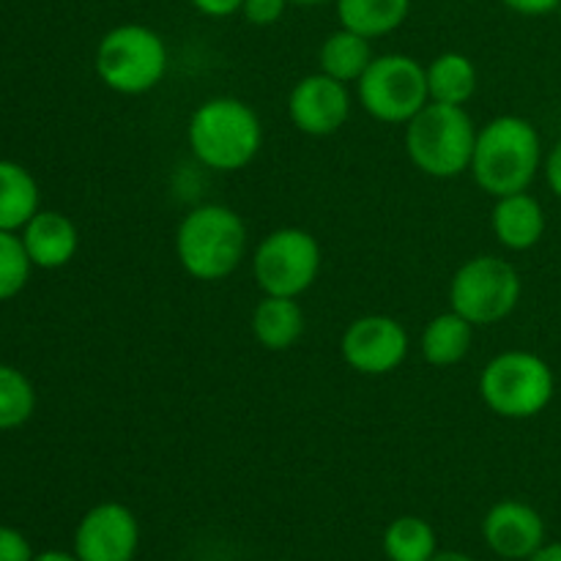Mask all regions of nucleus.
Returning a JSON list of instances; mask_svg holds the SVG:
<instances>
[{"label": "nucleus", "instance_id": "obj_20", "mask_svg": "<svg viewBox=\"0 0 561 561\" xmlns=\"http://www.w3.org/2000/svg\"><path fill=\"white\" fill-rule=\"evenodd\" d=\"M340 27L365 38H381L398 31L409 20L411 0H334Z\"/></svg>", "mask_w": 561, "mask_h": 561}, {"label": "nucleus", "instance_id": "obj_26", "mask_svg": "<svg viewBox=\"0 0 561 561\" xmlns=\"http://www.w3.org/2000/svg\"><path fill=\"white\" fill-rule=\"evenodd\" d=\"M33 548L27 537L14 526H0V561H33Z\"/></svg>", "mask_w": 561, "mask_h": 561}, {"label": "nucleus", "instance_id": "obj_31", "mask_svg": "<svg viewBox=\"0 0 561 561\" xmlns=\"http://www.w3.org/2000/svg\"><path fill=\"white\" fill-rule=\"evenodd\" d=\"M33 561H80L75 557V551L66 553V551H42L33 557Z\"/></svg>", "mask_w": 561, "mask_h": 561}, {"label": "nucleus", "instance_id": "obj_34", "mask_svg": "<svg viewBox=\"0 0 561 561\" xmlns=\"http://www.w3.org/2000/svg\"><path fill=\"white\" fill-rule=\"evenodd\" d=\"M559 16H561V5H559Z\"/></svg>", "mask_w": 561, "mask_h": 561}, {"label": "nucleus", "instance_id": "obj_33", "mask_svg": "<svg viewBox=\"0 0 561 561\" xmlns=\"http://www.w3.org/2000/svg\"><path fill=\"white\" fill-rule=\"evenodd\" d=\"M288 3H296V5H321V3H327V0H288Z\"/></svg>", "mask_w": 561, "mask_h": 561}, {"label": "nucleus", "instance_id": "obj_21", "mask_svg": "<svg viewBox=\"0 0 561 561\" xmlns=\"http://www.w3.org/2000/svg\"><path fill=\"white\" fill-rule=\"evenodd\" d=\"M373 58L376 55H373L370 38L359 36V33L348 31V27L334 31L318 49V66H321L323 75L334 77V80L345 82V85L359 82V77L365 75Z\"/></svg>", "mask_w": 561, "mask_h": 561}, {"label": "nucleus", "instance_id": "obj_25", "mask_svg": "<svg viewBox=\"0 0 561 561\" xmlns=\"http://www.w3.org/2000/svg\"><path fill=\"white\" fill-rule=\"evenodd\" d=\"M288 0H244L241 5V16L255 27H268L274 22L283 20Z\"/></svg>", "mask_w": 561, "mask_h": 561}, {"label": "nucleus", "instance_id": "obj_5", "mask_svg": "<svg viewBox=\"0 0 561 561\" xmlns=\"http://www.w3.org/2000/svg\"><path fill=\"white\" fill-rule=\"evenodd\" d=\"M96 75L110 91L140 96L164 80L170 66L168 44L153 27L140 22L115 25L96 47Z\"/></svg>", "mask_w": 561, "mask_h": 561}, {"label": "nucleus", "instance_id": "obj_7", "mask_svg": "<svg viewBox=\"0 0 561 561\" xmlns=\"http://www.w3.org/2000/svg\"><path fill=\"white\" fill-rule=\"evenodd\" d=\"M524 283L518 268L496 255L466 261L449 283V310L463 316L474 327H493L513 316Z\"/></svg>", "mask_w": 561, "mask_h": 561}, {"label": "nucleus", "instance_id": "obj_22", "mask_svg": "<svg viewBox=\"0 0 561 561\" xmlns=\"http://www.w3.org/2000/svg\"><path fill=\"white\" fill-rule=\"evenodd\" d=\"M381 548L389 561H431L438 553V537L420 515H400L383 529Z\"/></svg>", "mask_w": 561, "mask_h": 561}, {"label": "nucleus", "instance_id": "obj_18", "mask_svg": "<svg viewBox=\"0 0 561 561\" xmlns=\"http://www.w3.org/2000/svg\"><path fill=\"white\" fill-rule=\"evenodd\" d=\"M427 75V93L431 102L453 104V107H463L471 102L480 88V75L469 55L463 53H442L425 66Z\"/></svg>", "mask_w": 561, "mask_h": 561}, {"label": "nucleus", "instance_id": "obj_11", "mask_svg": "<svg viewBox=\"0 0 561 561\" xmlns=\"http://www.w3.org/2000/svg\"><path fill=\"white\" fill-rule=\"evenodd\" d=\"M140 524L121 502H102L88 510L75 529V557L80 561H135Z\"/></svg>", "mask_w": 561, "mask_h": 561}, {"label": "nucleus", "instance_id": "obj_6", "mask_svg": "<svg viewBox=\"0 0 561 561\" xmlns=\"http://www.w3.org/2000/svg\"><path fill=\"white\" fill-rule=\"evenodd\" d=\"M557 378L531 351H504L480 373V398L502 420H535L551 405Z\"/></svg>", "mask_w": 561, "mask_h": 561}, {"label": "nucleus", "instance_id": "obj_4", "mask_svg": "<svg viewBox=\"0 0 561 561\" xmlns=\"http://www.w3.org/2000/svg\"><path fill=\"white\" fill-rule=\"evenodd\" d=\"M477 131L466 107L427 102L405 124V153L431 179H455L471 168Z\"/></svg>", "mask_w": 561, "mask_h": 561}, {"label": "nucleus", "instance_id": "obj_29", "mask_svg": "<svg viewBox=\"0 0 561 561\" xmlns=\"http://www.w3.org/2000/svg\"><path fill=\"white\" fill-rule=\"evenodd\" d=\"M542 170H546L548 190L561 201V140L548 151V157L542 159Z\"/></svg>", "mask_w": 561, "mask_h": 561}, {"label": "nucleus", "instance_id": "obj_3", "mask_svg": "<svg viewBox=\"0 0 561 561\" xmlns=\"http://www.w3.org/2000/svg\"><path fill=\"white\" fill-rule=\"evenodd\" d=\"M247 225L236 208L203 203L192 208L175 230V255L192 279L217 283L244 261Z\"/></svg>", "mask_w": 561, "mask_h": 561}, {"label": "nucleus", "instance_id": "obj_17", "mask_svg": "<svg viewBox=\"0 0 561 561\" xmlns=\"http://www.w3.org/2000/svg\"><path fill=\"white\" fill-rule=\"evenodd\" d=\"M474 323L466 321L455 310L442 312L433 321H427L422 332L420 348L422 356L431 367H455L469 356L471 343H474Z\"/></svg>", "mask_w": 561, "mask_h": 561}, {"label": "nucleus", "instance_id": "obj_10", "mask_svg": "<svg viewBox=\"0 0 561 561\" xmlns=\"http://www.w3.org/2000/svg\"><path fill=\"white\" fill-rule=\"evenodd\" d=\"M409 348V332L392 316L356 318L340 337V354L345 365L362 376H389L403 365Z\"/></svg>", "mask_w": 561, "mask_h": 561}, {"label": "nucleus", "instance_id": "obj_1", "mask_svg": "<svg viewBox=\"0 0 561 561\" xmlns=\"http://www.w3.org/2000/svg\"><path fill=\"white\" fill-rule=\"evenodd\" d=\"M542 140L537 126L520 115H499L477 131L471 175L491 197L526 192L542 168Z\"/></svg>", "mask_w": 561, "mask_h": 561}, {"label": "nucleus", "instance_id": "obj_16", "mask_svg": "<svg viewBox=\"0 0 561 561\" xmlns=\"http://www.w3.org/2000/svg\"><path fill=\"white\" fill-rule=\"evenodd\" d=\"M305 310L290 296H263L250 318L252 337L266 351L294 348L305 334Z\"/></svg>", "mask_w": 561, "mask_h": 561}, {"label": "nucleus", "instance_id": "obj_32", "mask_svg": "<svg viewBox=\"0 0 561 561\" xmlns=\"http://www.w3.org/2000/svg\"><path fill=\"white\" fill-rule=\"evenodd\" d=\"M431 561H474V559L463 551H438Z\"/></svg>", "mask_w": 561, "mask_h": 561}, {"label": "nucleus", "instance_id": "obj_27", "mask_svg": "<svg viewBox=\"0 0 561 561\" xmlns=\"http://www.w3.org/2000/svg\"><path fill=\"white\" fill-rule=\"evenodd\" d=\"M203 16H211V20H225V16L241 14V5L244 0H190Z\"/></svg>", "mask_w": 561, "mask_h": 561}, {"label": "nucleus", "instance_id": "obj_35", "mask_svg": "<svg viewBox=\"0 0 561 561\" xmlns=\"http://www.w3.org/2000/svg\"><path fill=\"white\" fill-rule=\"evenodd\" d=\"M268 561H279V559H268Z\"/></svg>", "mask_w": 561, "mask_h": 561}, {"label": "nucleus", "instance_id": "obj_24", "mask_svg": "<svg viewBox=\"0 0 561 561\" xmlns=\"http://www.w3.org/2000/svg\"><path fill=\"white\" fill-rule=\"evenodd\" d=\"M31 257H27L22 236L0 230V301L14 299L31 279Z\"/></svg>", "mask_w": 561, "mask_h": 561}, {"label": "nucleus", "instance_id": "obj_23", "mask_svg": "<svg viewBox=\"0 0 561 561\" xmlns=\"http://www.w3.org/2000/svg\"><path fill=\"white\" fill-rule=\"evenodd\" d=\"M36 411L31 378L11 365H0V431H16Z\"/></svg>", "mask_w": 561, "mask_h": 561}, {"label": "nucleus", "instance_id": "obj_15", "mask_svg": "<svg viewBox=\"0 0 561 561\" xmlns=\"http://www.w3.org/2000/svg\"><path fill=\"white\" fill-rule=\"evenodd\" d=\"M491 228L499 244L513 252H526L540 244L546 236V208L535 195H529V190L496 197V206L491 211Z\"/></svg>", "mask_w": 561, "mask_h": 561}, {"label": "nucleus", "instance_id": "obj_13", "mask_svg": "<svg viewBox=\"0 0 561 561\" xmlns=\"http://www.w3.org/2000/svg\"><path fill=\"white\" fill-rule=\"evenodd\" d=\"M482 537L499 559L529 561L546 546V520L531 504L504 499L488 510Z\"/></svg>", "mask_w": 561, "mask_h": 561}, {"label": "nucleus", "instance_id": "obj_9", "mask_svg": "<svg viewBox=\"0 0 561 561\" xmlns=\"http://www.w3.org/2000/svg\"><path fill=\"white\" fill-rule=\"evenodd\" d=\"M321 244L305 228H277L257 244L252 274L263 296L299 299L321 274Z\"/></svg>", "mask_w": 561, "mask_h": 561}, {"label": "nucleus", "instance_id": "obj_30", "mask_svg": "<svg viewBox=\"0 0 561 561\" xmlns=\"http://www.w3.org/2000/svg\"><path fill=\"white\" fill-rule=\"evenodd\" d=\"M529 561H561V542H546Z\"/></svg>", "mask_w": 561, "mask_h": 561}, {"label": "nucleus", "instance_id": "obj_14", "mask_svg": "<svg viewBox=\"0 0 561 561\" xmlns=\"http://www.w3.org/2000/svg\"><path fill=\"white\" fill-rule=\"evenodd\" d=\"M22 244H25L27 257L36 268H64L75 261L80 250V233L77 225L60 211H42L22 228Z\"/></svg>", "mask_w": 561, "mask_h": 561}, {"label": "nucleus", "instance_id": "obj_19", "mask_svg": "<svg viewBox=\"0 0 561 561\" xmlns=\"http://www.w3.org/2000/svg\"><path fill=\"white\" fill-rule=\"evenodd\" d=\"M38 203L42 192L31 170L22 168L20 162L0 159V230L16 233L25 228L36 217Z\"/></svg>", "mask_w": 561, "mask_h": 561}, {"label": "nucleus", "instance_id": "obj_28", "mask_svg": "<svg viewBox=\"0 0 561 561\" xmlns=\"http://www.w3.org/2000/svg\"><path fill=\"white\" fill-rule=\"evenodd\" d=\"M502 3L520 16H546L559 11L561 0H502Z\"/></svg>", "mask_w": 561, "mask_h": 561}, {"label": "nucleus", "instance_id": "obj_12", "mask_svg": "<svg viewBox=\"0 0 561 561\" xmlns=\"http://www.w3.org/2000/svg\"><path fill=\"white\" fill-rule=\"evenodd\" d=\"M288 115L299 131L310 137L337 135L351 118L348 85L316 71L290 88Z\"/></svg>", "mask_w": 561, "mask_h": 561}, {"label": "nucleus", "instance_id": "obj_2", "mask_svg": "<svg viewBox=\"0 0 561 561\" xmlns=\"http://www.w3.org/2000/svg\"><path fill=\"white\" fill-rule=\"evenodd\" d=\"M186 140L201 164L217 173H236L252 164L263 146L261 115L236 96L206 99L192 113Z\"/></svg>", "mask_w": 561, "mask_h": 561}, {"label": "nucleus", "instance_id": "obj_8", "mask_svg": "<svg viewBox=\"0 0 561 561\" xmlns=\"http://www.w3.org/2000/svg\"><path fill=\"white\" fill-rule=\"evenodd\" d=\"M356 96L381 124H409L431 102L425 66L403 53L378 55L356 82Z\"/></svg>", "mask_w": 561, "mask_h": 561}]
</instances>
